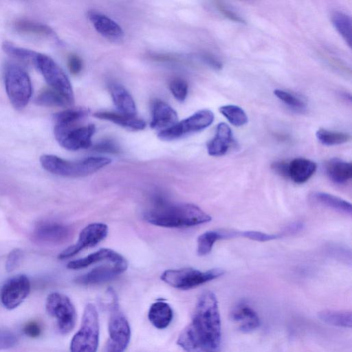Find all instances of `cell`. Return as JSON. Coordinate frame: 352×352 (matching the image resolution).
<instances>
[{
    "mask_svg": "<svg viewBox=\"0 0 352 352\" xmlns=\"http://www.w3.org/2000/svg\"><path fill=\"white\" fill-rule=\"evenodd\" d=\"M234 142L233 135L230 126L224 123H219L216 128L214 138L207 144L208 153L211 156L225 155Z\"/></svg>",
    "mask_w": 352,
    "mask_h": 352,
    "instance_id": "d6986e66",
    "label": "cell"
},
{
    "mask_svg": "<svg viewBox=\"0 0 352 352\" xmlns=\"http://www.w3.org/2000/svg\"><path fill=\"white\" fill-rule=\"evenodd\" d=\"M95 130L94 124L69 128L54 126V133L56 141L62 147L69 151H78L91 146Z\"/></svg>",
    "mask_w": 352,
    "mask_h": 352,
    "instance_id": "8fae6325",
    "label": "cell"
},
{
    "mask_svg": "<svg viewBox=\"0 0 352 352\" xmlns=\"http://www.w3.org/2000/svg\"><path fill=\"white\" fill-rule=\"evenodd\" d=\"M45 307L47 313L56 320L62 334L72 331L76 324V313L69 297L58 292L51 293L47 298Z\"/></svg>",
    "mask_w": 352,
    "mask_h": 352,
    "instance_id": "30bf717a",
    "label": "cell"
},
{
    "mask_svg": "<svg viewBox=\"0 0 352 352\" xmlns=\"http://www.w3.org/2000/svg\"><path fill=\"white\" fill-rule=\"evenodd\" d=\"M113 102L120 113L135 116L137 109L135 101L129 91L121 85L112 83L109 86Z\"/></svg>",
    "mask_w": 352,
    "mask_h": 352,
    "instance_id": "603a6c76",
    "label": "cell"
},
{
    "mask_svg": "<svg viewBox=\"0 0 352 352\" xmlns=\"http://www.w3.org/2000/svg\"><path fill=\"white\" fill-rule=\"evenodd\" d=\"M94 115L99 119L109 120L118 125L132 131H140L146 127L145 122L135 116L111 111H98Z\"/></svg>",
    "mask_w": 352,
    "mask_h": 352,
    "instance_id": "484cf974",
    "label": "cell"
},
{
    "mask_svg": "<svg viewBox=\"0 0 352 352\" xmlns=\"http://www.w3.org/2000/svg\"><path fill=\"white\" fill-rule=\"evenodd\" d=\"M216 6L219 11L225 17L228 19L237 23H244V20L237 13L230 10V8L227 7L222 2H216Z\"/></svg>",
    "mask_w": 352,
    "mask_h": 352,
    "instance_id": "60d3db41",
    "label": "cell"
},
{
    "mask_svg": "<svg viewBox=\"0 0 352 352\" xmlns=\"http://www.w3.org/2000/svg\"><path fill=\"white\" fill-rule=\"evenodd\" d=\"M318 140L326 146H333L344 144L351 140L348 133L320 129L316 133Z\"/></svg>",
    "mask_w": 352,
    "mask_h": 352,
    "instance_id": "d6a6232c",
    "label": "cell"
},
{
    "mask_svg": "<svg viewBox=\"0 0 352 352\" xmlns=\"http://www.w3.org/2000/svg\"><path fill=\"white\" fill-rule=\"evenodd\" d=\"M148 223L165 228L190 227L211 221V217L192 204L173 203L162 198L144 212Z\"/></svg>",
    "mask_w": 352,
    "mask_h": 352,
    "instance_id": "7a4b0ae2",
    "label": "cell"
},
{
    "mask_svg": "<svg viewBox=\"0 0 352 352\" xmlns=\"http://www.w3.org/2000/svg\"><path fill=\"white\" fill-rule=\"evenodd\" d=\"M224 273V270L220 268L204 272L191 267H185L166 270L161 275V279L173 287L187 290L220 277Z\"/></svg>",
    "mask_w": 352,
    "mask_h": 352,
    "instance_id": "52a82bcc",
    "label": "cell"
},
{
    "mask_svg": "<svg viewBox=\"0 0 352 352\" xmlns=\"http://www.w3.org/2000/svg\"><path fill=\"white\" fill-rule=\"evenodd\" d=\"M23 331L30 338H37L41 333V328L36 322L32 321L25 325Z\"/></svg>",
    "mask_w": 352,
    "mask_h": 352,
    "instance_id": "7bdbcfd3",
    "label": "cell"
},
{
    "mask_svg": "<svg viewBox=\"0 0 352 352\" xmlns=\"http://www.w3.org/2000/svg\"><path fill=\"white\" fill-rule=\"evenodd\" d=\"M86 111L81 109H67L60 111L54 116L55 126L69 128L82 120L86 115Z\"/></svg>",
    "mask_w": 352,
    "mask_h": 352,
    "instance_id": "4dcf8cb0",
    "label": "cell"
},
{
    "mask_svg": "<svg viewBox=\"0 0 352 352\" xmlns=\"http://www.w3.org/2000/svg\"><path fill=\"white\" fill-rule=\"evenodd\" d=\"M128 264L125 260L119 262L107 261L75 280L80 285H89L111 280L124 272Z\"/></svg>",
    "mask_w": 352,
    "mask_h": 352,
    "instance_id": "5bb4252c",
    "label": "cell"
},
{
    "mask_svg": "<svg viewBox=\"0 0 352 352\" xmlns=\"http://www.w3.org/2000/svg\"><path fill=\"white\" fill-rule=\"evenodd\" d=\"M177 122V113L170 106L160 100L154 101L150 124L152 129L161 131L173 126Z\"/></svg>",
    "mask_w": 352,
    "mask_h": 352,
    "instance_id": "ac0fdd59",
    "label": "cell"
},
{
    "mask_svg": "<svg viewBox=\"0 0 352 352\" xmlns=\"http://www.w3.org/2000/svg\"><path fill=\"white\" fill-rule=\"evenodd\" d=\"M110 297L108 322L109 339L105 352H124L130 341L129 323L120 309L118 298L112 289L107 292Z\"/></svg>",
    "mask_w": 352,
    "mask_h": 352,
    "instance_id": "277c9868",
    "label": "cell"
},
{
    "mask_svg": "<svg viewBox=\"0 0 352 352\" xmlns=\"http://www.w3.org/2000/svg\"><path fill=\"white\" fill-rule=\"evenodd\" d=\"M17 343V338L12 332L0 329V350L10 349Z\"/></svg>",
    "mask_w": 352,
    "mask_h": 352,
    "instance_id": "ab89813d",
    "label": "cell"
},
{
    "mask_svg": "<svg viewBox=\"0 0 352 352\" xmlns=\"http://www.w3.org/2000/svg\"><path fill=\"white\" fill-rule=\"evenodd\" d=\"M23 256L21 249L15 248L8 255L6 262V270L8 272H12L19 265Z\"/></svg>",
    "mask_w": 352,
    "mask_h": 352,
    "instance_id": "f35d334b",
    "label": "cell"
},
{
    "mask_svg": "<svg viewBox=\"0 0 352 352\" xmlns=\"http://www.w3.org/2000/svg\"><path fill=\"white\" fill-rule=\"evenodd\" d=\"M230 238L229 232L211 230L201 234L197 239V253L205 256L210 252L214 244L218 240Z\"/></svg>",
    "mask_w": 352,
    "mask_h": 352,
    "instance_id": "f1b7e54d",
    "label": "cell"
},
{
    "mask_svg": "<svg viewBox=\"0 0 352 352\" xmlns=\"http://www.w3.org/2000/svg\"><path fill=\"white\" fill-rule=\"evenodd\" d=\"M30 292V282L27 276L18 274L9 278L1 290V300L8 309L21 304Z\"/></svg>",
    "mask_w": 352,
    "mask_h": 352,
    "instance_id": "7c38bea8",
    "label": "cell"
},
{
    "mask_svg": "<svg viewBox=\"0 0 352 352\" xmlns=\"http://www.w3.org/2000/svg\"><path fill=\"white\" fill-rule=\"evenodd\" d=\"M214 118V114L210 110L201 109L187 118L177 122L173 126L160 131L157 136L164 141L177 140L205 129L213 122Z\"/></svg>",
    "mask_w": 352,
    "mask_h": 352,
    "instance_id": "9c48e42d",
    "label": "cell"
},
{
    "mask_svg": "<svg viewBox=\"0 0 352 352\" xmlns=\"http://www.w3.org/2000/svg\"><path fill=\"white\" fill-rule=\"evenodd\" d=\"M287 162L280 161L274 162L272 165V168L276 173L287 177Z\"/></svg>",
    "mask_w": 352,
    "mask_h": 352,
    "instance_id": "f6af8a7d",
    "label": "cell"
},
{
    "mask_svg": "<svg viewBox=\"0 0 352 352\" xmlns=\"http://www.w3.org/2000/svg\"><path fill=\"white\" fill-rule=\"evenodd\" d=\"M231 320L242 332L249 333L256 330L261 324L255 310L246 302L236 304L231 309Z\"/></svg>",
    "mask_w": 352,
    "mask_h": 352,
    "instance_id": "2e32d148",
    "label": "cell"
},
{
    "mask_svg": "<svg viewBox=\"0 0 352 352\" xmlns=\"http://www.w3.org/2000/svg\"><path fill=\"white\" fill-rule=\"evenodd\" d=\"M32 63L41 73L52 89L73 103L74 92L70 81L63 70L52 58L37 52Z\"/></svg>",
    "mask_w": 352,
    "mask_h": 352,
    "instance_id": "ba28073f",
    "label": "cell"
},
{
    "mask_svg": "<svg viewBox=\"0 0 352 352\" xmlns=\"http://www.w3.org/2000/svg\"><path fill=\"white\" fill-rule=\"evenodd\" d=\"M318 318L334 327L351 328L352 326V315L350 311L323 310L318 313Z\"/></svg>",
    "mask_w": 352,
    "mask_h": 352,
    "instance_id": "4316f807",
    "label": "cell"
},
{
    "mask_svg": "<svg viewBox=\"0 0 352 352\" xmlns=\"http://www.w3.org/2000/svg\"><path fill=\"white\" fill-rule=\"evenodd\" d=\"M314 199L321 205L340 212L351 214L352 206L349 201L337 196L322 192L314 194Z\"/></svg>",
    "mask_w": 352,
    "mask_h": 352,
    "instance_id": "83f0119b",
    "label": "cell"
},
{
    "mask_svg": "<svg viewBox=\"0 0 352 352\" xmlns=\"http://www.w3.org/2000/svg\"><path fill=\"white\" fill-rule=\"evenodd\" d=\"M35 102L44 107H65L72 104L67 98L52 88L43 89L36 96Z\"/></svg>",
    "mask_w": 352,
    "mask_h": 352,
    "instance_id": "f546056e",
    "label": "cell"
},
{
    "mask_svg": "<svg viewBox=\"0 0 352 352\" xmlns=\"http://www.w3.org/2000/svg\"><path fill=\"white\" fill-rule=\"evenodd\" d=\"M99 342V320L94 305L88 303L84 309L81 326L74 336L70 352H96Z\"/></svg>",
    "mask_w": 352,
    "mask_h": 352,
    "instance_id": "8992f818",
    "label": "cell"
},
{
    "mask_svg": "<svg viewBox=\"0 0 352 352\" xmlns=\"http://www.w3.org/2000/svg\"><path fill=\"white\" fill-rule=\"evenodd\" d=\"M124 260L125 258L114 250L102 248L86 257L70 261L67 267L70 270H80L99 262H118Z\"/></svg>",
    "mask_w": 352,
    "mask_h": 352,
    "instance_id": "ffe728a7",
    "label": "cell"
},
{
    "mask_svg": "<svg viewBox=\"0 0 352 352\" xmlns=\"http://www.w3.org/2000/svg\"><path fill=\"white\" fill-rule=\"evenodd\" d=\"M236 236H241L251 240L265 242L280 238L281 236L278 234H267L260 231L246 230L242 232H236Z\"/></svg>",
    "mask_w": 352,
    "mask_h": 352,
    "instance_id": "74e56055",
    "label": "cell"
},
{
    "mask_svg": "<svg viewBox=\"0 0 352 352\" xmlns=\"http://www.w3.org/2000/svg\"><path fill=\"white\" fill-rule=\"evenodd\" d=\"M173 96L180 102L184 101L188 94V86L186 80L181 78H173L169 84Z\"/></svg>",
    "mask_w": 352,
    "mask_h": 352,
    "instance_id": "8d00e7d4",
    "label": "cell"
},
{
    "mask_svg": "<svg viewBox=\"0 0 352 352\" xmlns=\"http://www.w3.org/2000/svg\"><path fill=\"white\" fill-rule=\"evenodd\" d=\"M108 227L102 223L88 225L80 232L77 242L64 250L59 255V259L72 257L82 250L94 247L102 241L107 235Z\"/></svg>",
    "mask_w": 352,
    "mask_h": 352,
    "instance_id": "4fadbf2b",
    "label": "cell"
},
{
    "mask_svg": "<svg viewBox=\"0 0 352 352\" xmlns=\"http://www.w3.org/2000/svg\"><path fill=\"white\" fill-rule=\"evenodd\" d=\"M14 30L22 34L45 38L57 39L54 31L48 25L28 19H20L14 22Z\"/></svg>",
    "mask_w": 352,
    "mask_h": 352,
    "instance_id": "7402d4cb",
    "label": "cell"
},
{
    "mask_svg": "<svg viewBox=\"0 0 352 352\" xmlns=\"http://www.w3.org/2000/svg\"><path fill=\"white\" fill-rule=\"evenodd\" d=\"M105 157H89L78 161H69L54 155L40 157L42 167L47 171L65 177H81L92 174L111 163Z\"/></svg>",
    "mask_w": 352,
    "mask_h": 352,
    "instance_id": "3957f363",
    "label": "cell"
},
{
    "mask_svg": "<svg viewBox=\"0 0 352 352\" xmlns=\"http://www.w3.org/2000/svg\"><path fill=\"white\" fill-rule=\"evenodd\" d=\"M2 49L5 53L15 58L30 63H32V60L37 53L36 52L29 49L16 46L8 41H4L2 43Z\"/></svg>",
    "mask_w": 352,
    "mask_h": 352,
    "instance_id": "d590c367",
    "label": "cell"
},
{
    "mask_svg": "<svg viewBox=\"0 0 352 352\" xmlns=\"http://www.w3.org/2000/svg\"><path fill=\"white\" fill-rule=\"evenodd\" d=\"M203 60L214 69L219 70L222 67V64L217 59L209 54L202 55Z\"/></svg>",
    "mask_w": 352,
    "mask_h": 352,
    "instance_id": "bcb514c9",
    "label": "cell"
},
{
    "mask_svg": "<svg viewBox=\"0 0 352 352\" xmlns=\"http://www.w3.org/2000/svg\"><path fill=\"white\" fill-rule=\"evenodd\" d=\"M70 234V229L63 224L43 221L36 224L32 234L33 239L38 243L56 245L66 241Z\"/></svg>",
    "mask_w": 352,
    "mask_h": 352,
    "instance_id": "9a60e30c",
    "label": "cell"
},
{
    "mask_svg": "<svg viewBox=\"0 0 352 352\" xmlns=\"http://www.w3.org/2000/svg\"><path fill=\"white\" fill-rule=\"evenodd\" d=\"M4 82L12 106L16 109L25 107L32 94V82L26 71L15 63H8L4 69Z\"/></svg>",
    "mask_w": 352,
    "mask_h": 352,
    "instance_id": "5b68a950",
    "label": "cell"
},
{
    "mask_svg": "<svg viewBox=\"0 0 352 352\" xmlns=\"http://www.w3.org/2000/svg\"><path fill=\"white\" fill-rule=\"evenodd\" d=\"M274 95L287 107L298 113H303L307 109L305 101L296 95L282 89H275Z\"/></svg>",
    "mask_w": 352,
    "mask_h": 352,
    "instance_id": "e575fe53",
    "label": "cell"
},
{
    "mask_svg": "<svg viewBox=\"0 0 352 352\" xmlns=\"http://www.w3.org/2000/svg\"><path fill=\"white\" fill-rule=\"evenodd\" d=\"M177 344L186 352L221 351V316L212 292L205 291L199 296L191 320L179 335Z\"/></svg>",
    "mask_w": 352,
    "mask_h": 352,
    "instance_id": "6da1fadb",
    "label": "cell"
},
{
    "mask_svg": "<svg viewBox=\"0 0 352 352\" xmlns=\"http://www.w3.org/2000/svg\"><path fill=\"white\" fill-rule=\"evenodd\" d=\"M331 21L340 36L351 46V19L346 13L335 11L331 15Z\"/></svg>",
    "mask_w": 352,
    "mask_h": 352,
    "instance_id": "1f68e13d",
    "label": "cell"
},
{
    "mask_svg": "<svg viewBox=\"0 0 352 352\" xmlns=\"http://www.w3.org/2000/svg\"><path fill=\"white\" fill-rule=\"evenodd\" d=\"M317 169L316 164L308 159L295 158L288 163L287 177L297 184H303L310 179Z\"/></svg>",
    "mask_w": 352,
    "mask_h": 352,
    "instance_id": "44dd1931",
    "label": "cell"
},
{
    "mask_svg": "<svg viewBox=\"0 0 352 352\" xmlns=\"http://www.w3.org/2000/svg\"><path fill=\"white\" fill-rule=\"evenodd\" d=\"M325 170L329 179L336 184H345L352 177L351 163L339 158H333L327 162Z\"/></svg>",
    "mask_w": 352,
    "mask_h": 352,
    "instance_id": "d4e9b609",
    "label": "cell"
},
{
    "mask_svg": "<svg viewBox=\"0 0 352 352\" xmlns=\"http://www.w3.org/2000/svg\"><path fill=\"white\" fill-rule=\"evenodd\" d=\"M94 149L98 151L118 153L119 148L118 146L112 141L105 140L100 142L95 146Z\"/></svg>",
    "mask_w": 352,
    "mask_h": 352,
    "instance_id": "ee69618b",
    "label": "cell"
},
{
    "mask_svg": "<svg viewBox=\"0 0 352 352\" xmlns=\"http://www.w3.org/2000/svg\"><path fill=\"white\" fill-rule=\"evenodd\" d=\"M148 318L155 327L164 329L171 322L173 318V311L167 302L163 300H157L151 305Z\"/></svg>",
    "mask_w": 352,
    "mask_h": 352,
    "instance_id": "cb8c5ba5",
    "label": "cell"
},
{
    "mask_svg": "<svg viewBox=\"0 0 352 352\" xmlns=\"http://www.w3.org/2000/svg\"><path fill=\"white\" fill-rule=\"evenodd\" d=\"M67 65L69 72L74 75H77L82 69V63L78 56L71 54L68 56Z\"/></svg>",
    "mask_w": 352,
    "mask_h": 352,
    "instance_id": "b9f144b4",
    "label": "cell"
},
{
    "mask_svg": "<svg viewBox=\"0 0 352 352\" xmlns=\"http://www.w3.org/2000/svg\"><path fill=\"white\" fill-rule=\"evenodd\" d=\"M88 17L96 30L108 40L118 42L122 39L124 32L122 28L107 16L89 11Z\"/></svg>",
    "mask_w": 352,
    "mask_h": 352,
    "instance_id": "e0dca14e",
    "label": "cell"
},
{
    "mask_svg": "<svg viewBox=\"0 0 352 352\" xmlns=\"http://www.w3.org/2000/svg\"><path fill=\"white\" fill-rule=\"evenodd\" d=\"M220 113L235 126H241L245 125L248 118L241 107L234 104H227L219 107Z\"/></svg>",
    "mask_w": 352,
    "mask_h": 352,
    "instance_id": "836d02e7",
    "label": "cell"
}]
</instances>
